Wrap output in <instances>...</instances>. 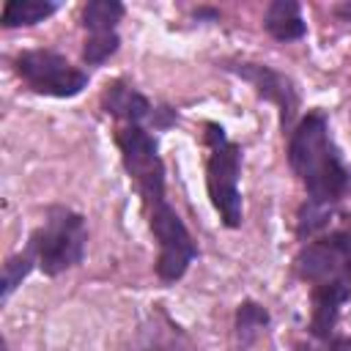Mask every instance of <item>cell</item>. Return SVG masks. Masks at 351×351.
I'll return each instance as SVG.
<instances>
[{
  "mask_svg": "<svg viewBox=\"0 0 351 351\" xmlns=\"http://www.w3.org/2000/svg\"><path fill=\"white\" fill-rule=\"evenodd\" d=\"M285 159L304 186L307 200L335 208L351 195V165L337 148L329 129V115L324 110H307L299 118L288 134Z\"/></svg>",
  "mask_w": 351,
  "mask_h": 351,
  "instance_id": "obj_1",
  "label": "cell"
},
{
  "mask_svg": "<svg viewBox=\"0 0 351 351\" xmlns=\"http://www.w3.org/2000/svg\"><path fill=\"white\" fill-rule=\"evenodd\" d=\"M38 263L44 277H58L85 261L88 252V222L69 206H47L44 222L27 236L25 244Z\"/></svg>",
  "mask_w": 351,
  "mask_h": 351,
  "instance_id": "obj_2",
  "label": "cell"
},
{
  "mask_svg": "<svg viewBox=\"0 0 351 351\" xmlns=\"http://www.w3.org/2000/svg\"><path fill=\"white\" fill-rule=\"evenodd\" d=\"M203 140L208 145L206 156V192L219 214V222L230 230L241 228L244 222V203H241V145L233 143L222 123L206 121Z\"/></svg>",
  "mask_w": 351,
  "mask_h": 351,
  "instance_id": "obj_3",
  "label": "cell"
},
{
  "mask_svg": "<svg viewBox=\"0 0 351 351\" xmlns=\"http://www.w3.org/2000/svg\"><path fill=\"white\" fill-rule=\"evenodd\" d=\"M143 211H145V219H148V230H151V236L159 247L154 271H156L159 282L173 285L189 271V266L200 255V250H197L186 222L181 219V214L170 206L167 195L143 200Z\"/></svg>",
  "mask_w": 351,
  "mask_h": 351,
  "instance_id": "obj_4",
  "label": "cell"
},
{
  "mask_svg": "<svg viewBox=\"0 0 351 351\" xmlns=\"http://www.w3.org/2000/svg\"><path fill=\"white\" fill-rule=\"evenodd\" d=\"M291 269L310 288L337 285L351 296V217L346 225L304 241L293 255Z\"/></svg>",
  "mask_w": 351,
  "mask_h": 351,
  "instance_id": "obj_5",
  "label": "cell"
},
{
  "mask_svg": "<svg viewBox=\"0 0 351 351\" xmlns=\"http://www.w3.org/2000/svg\"><path fill=\"white\" fill-rule=\"evenodd\" d=\"M14 71L33 93L52 96V99H74L90 82L88 71L71 66L66 55L44 47L22 49L14 58Z\"/></svg>",
  "mask_w": 351,
  "mask_h": 351,
  "instance_id": "obj_6",
  "label": "cell"
},
{
  "mask_svg": "<svg viewBox=\"0 0 351 351\" xmlns=\"http://www.w3.org/2000/svg\"><path fill=\"white\" fill-rule=\"evenodd\" d=\"M115 145L121 151L123 170L129 181L134 184L140 200L165 197L167 195V173L165 162L159 156V143L145 126H118L115 129Z\"/></svg>",
  "mask_w": 351,
  "mask_h": 351,
  "instance_id": "obj_7",
  "label": "cell"
},
{
  "mask_svg": "<svg viewBox=\"0 0 351 351\" xmlns=\"http://www.w3.org/2000/svg\"><path fill=\"white\" fill-rule=\"evenodd\" d=\"M225 71L236 74L241 82L252 85L255 96L274 104L277 112H280V129L282 134H291L293 126L299 123V107H302V99H299V90H296V82L266 66V63H252V60H222L219 63Z\"/></svg>",
  "mask_w": 351,
  "mask_h": 351,
  "instance_id": "obj_8",
  "label": "cell"
},
{
  "mask_svg": "<svg viewBox=\"0 0 351 351\" xmlns=\"http://www.w3.org/2000/svg\"><path fill=\"white\" fill-rule=\"evenodd\" d=\"M101 110L110 118L121 121V126H129V123L132 126H145L151 121L154 104H151V99L143 90H137L132 82L118 77V80H110L104 85V90H101Z\"/></svg>",
  "mask_w": 351,
  "mask_h": 351,
  "instance_id": "obj_9",
  "label": "cell"
},
{
  "mask_svg": "<svg viewBox=\"0 0 351 351\" xmlns=\"http://www.w3.org/2000/svg\"><path fill=\"white\" fill-rule=\"evenodd\" d=\"M263 30L280 44L304 38L307 22L302 16V5L296 0H271L263 11Z\"/></svg>",
  "mask_w": 351,
  "mask_h": 351,
  "instance_id": "obj_10",
  "label": "cell"
},
{
  "mask_svg": "<svg viewBox=\"0 0 351 351\" xmlns=\"http://www.w3.org/2000/svg\"><path fill=\"white\" fill-rule=\"evenodd\" d=\"M269 321H271V315L261 302L241 299L233 313V337H236L239 348H250L261 337V332H266Z\"/></svg>",
  "mask_w": 351,
  "mask_h": 351,
  "instance_id": "obj_11",
  "label": "cell"
},
{
  "mask_svg": "<svg viewBox=\"0 0 351 351\" xmlns=\"http://www.w3.org/2000/svg\"><path fill=\"white\" fill-rule=\"evenodd\" d=\"M60 5L55 0H8L0 11V25L5 30L11 27H33L44 19H49Z\"/></svg>",
  "mask_w": 351,
  "mask_h": 351,
  "instance_id": "obj_12",
  "label": "cell"
},
{
  "mask_svg": "<svg viewBox=\"0 0 351 351\" xmlns=\"http://www.w3.org/2000/svg\"><path fill=\"white\" fill-rule=\"evenodd\" d=\"M126 5L118 0H90L80 11V22L88 33H112L123 19Z\"/></svg>",
  "mask_w": 351,
  "mask_h": 351,
  "instance_id": "obj_13",
  "label": "cell"
},
{
  "mask_svg": "<svg viewBox=\"0 0 351 351\" xmlns=\"http://www.w3.org/2000/svg\"><path fill=\"white\" fill-rule=\"evenodd\" d=\"M335 217V208L332 206H321V203H313L304 197V203H299L296 208V219H293V233L299 241H310L321 233H326L329 222Z\"/></svg>",
  "mask_w": 351,
  "mask_h": 351,
  "instance_id": "obj_14",
  "label": "cell"
},
{
  "mask_svg": "<svg viewBox=\"0 0 351 351\" xmlns=\"http://www.w3.org/2000/svg\"><path fill=\"white\" fill-rule=\"evenodd\" d=\"M33 269H38V263H36V255L27 247L8 255L3 261V271H0V302H8L11 293L30 277Z\"/></svg>",
  "mask_w": 351,
  "mask_h": 351,
  "instance_id": "obj_15",
  "label": "cell"
},
{
  "mask_svg": "<svg viewBox=\"0 0 351 351\" xmlns=\"http://www.w3.org/2000/svg\"><path fill=\"white\" fill-rule=\"evenodd\" d=\"M118 47H121L118 30H112V33H88V38L82 41V63L85 66H101L118 52Z\"/></svg>",
  "mask_w": 351,
  "mask_h": 351,
  "instance_id": "obj_16",
  "label": "cell"
},
{
  "mask_svg": "<svg viewBox=\"0 0 351 351\" xmlns=\"http://www.w3.org/2000/svg\"><path fill=\"white\" fill-rule=\"evenodd\" d=\"M178 123V110L170 107V104H154V112H151V121L145 123V129H156V132H165L170 126Z\"/></svg>",
  "mask_w": 351,
  "mask_h": 351,
  "instance_id": "obj_17",
  "label": "cell"
},
{
  "mask_svg": "<svg viewBox=\"0 0 351 351\" xmlns=\"http://www.w3.org/2000/svg\"><path fill=\"white\" fill-rule=\"evenodd\" d=\"M318 351H351V335H332Z\"/></svg>",
  "mask_w": 351,
  "mask_h": 351,
  "instance_id": "obj_18",
  "label": "cell"
},
{
  "mask_svg": "<svg viewBox=\"0 0 351 351\" xmlns=\"http://www.w3.org/2000/svg\"><path fill=\"white\" fill-rule=\"evenodd\" d=\"M192 16H195L197 22H219V11H217V8H208V5L195 8V11H192Z\"/></svg>",
  "mask_w": 351,
  "mask_h": 351,
  "instance_id": "obj_19",
  "label": "cell"
},
{
  "mask_svg": "<svg viewBox=\"0 0 351 351\" xmlns=\"http://www.w3.org/2000/svg\"><path fill=\"white\" fill-rule=\"evenodd\" d=\"M335 14H337L340 19H346V22H351V0L337 3V5H335Z\"/></svg>",
  "mask_w": 351,
  "mask_h": 351,
  "instance_id": "obj_20",
  "label": "cell"
},
{
  "mask_svg": "<svg viewBox=\"0 0 351 351\" xmlns=\"http://www.w3.org/2000/svg\"><path fill=\"white\" fill-rule=\"evenodd\" d=\"M296 351H318V348H310V346H296Z\"/></svg>",
  "mask_w": 351,
  "mask_h": 351,
  "instance_id": "obj_21",
  "label": "cell"
}]
</instances>
